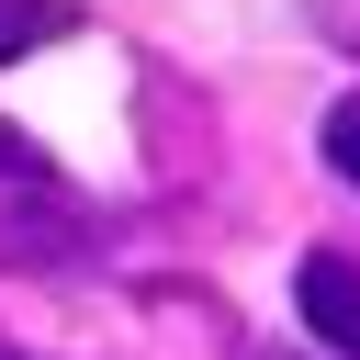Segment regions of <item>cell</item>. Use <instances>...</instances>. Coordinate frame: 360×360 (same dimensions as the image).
<instances>
[{"instance_id":"obj_1","label":"cell","mask_w":360,"mask_h":360,"mask_svg":"<svg viewBox=\"0 0 360 360\" xmlns=\"http://www.w3.org/2000/svg\"><path fill=\"white\" fill-rule=\"evenodd\" d=\"M292 315H304V338H315L326 360H360V259H349V248H304Z\"/></svg>"},{"instance_id":"obj_2","label":"cell","mask_w":360,"mask_h":360,"mask_svg":"<svg viewBox=\"0 0 360 360\" xmlns=\"http://www.w3.org/2000/svg\"><path fill=\"white\" fill-rule=\"evenodd\" d=\"M68 22H79V0H0V68L34 56V45H56Z\"/></svg>"},{"instance_id":"obj_3","label":"cell","mask_w":360,"mask_h":360,"mask_svg":"<svg viewBox=\"0 0 360 360\" xmlns=\"http://www.w3.org/2000/svg\"><path fill=\"white\" fill-rule=\"evenodd\" d=\"M315 146H326V169H338V180L360 191V90H338V101H326V124H315Z\"/></svg>"},{"instance_id":"obj_4","label":"cell","mask_w":360,"mask_h":360,"mask_svg":"<svg viewBox=\"0 0 360 360\" xmlns=\"http://www.w3.org/2000/svg\"><path fill=\"white\" fill-rule=\"evenodd\" d=\"M0 191H56V158L34 135H11V124H0Z\"/></svg>"},{"instance_id":"obj_5","label":"cell","mask_w":360,"mask_h":360,"mask_svg":"<svg viewBox=\"0 0 360 360\" xmlns=\"http://www.w3.org/2000/svg\"><path fill=\"white\" fill-rule=\"evenodd\" d=\"M0 360H22V349H0Z\"/></svg>"}]
</instances>
